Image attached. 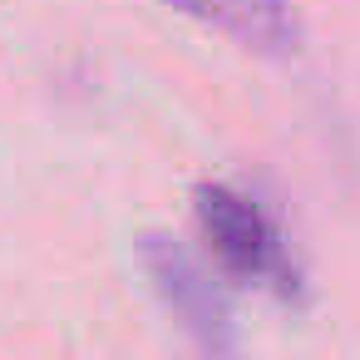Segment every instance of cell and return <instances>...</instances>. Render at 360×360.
Wrapping results in <instances>:
<instances>
[{
  "mask_svg": "<svg viewBox=\"0 0 360 360\" xmlns=\"http://www.w3.org/2000/svg\"><path fill=\"white\" fill-rule=\"evenodd\" d=\"M193 212H198V232H202L207 252L217 257V266L227 276L271 286L276 296L301 291V266L286 247V232L257 198H247L232 183H198Z\"/></svg>",
  "mask_w": 360,
  "mask_h": 360,
  "instance_id": "1",
  "label": "cell"
},
{
  "mask_svg": "<svg viewBox=\"0 0 360 360\" xmlns=\"http://www.w3.org/2000/svg\"><path fill=\"white\" fill-rule=\"evenodd\" d=\"M139 262H143V276L158 291V301L173 311V321L188 330V340L202 355H232L237 350V330H232V311H227L222 286L178 237L143 232L139 237Z\"/></svg>",
  "mask_w": 360,
  "mask_h": 360,
  "instance_id": "2",
  "label": "cell"
},
{
  "mask_svg": "<svg viewBox=\"0 0 360 360\" xmlns=\"http://www.w3.org/2000/svg\"><path fill=\"white\" fill-rule=\"evenodd\" d=\"M158 6L227 35L232 45L262 60H291L306 45V30L291 0H158Z\"/></svg>",
  "mask_w": 360,
  "mask_h": 360,
  "instance_id": "3",
  "label": "cell"
}]
</instances>
